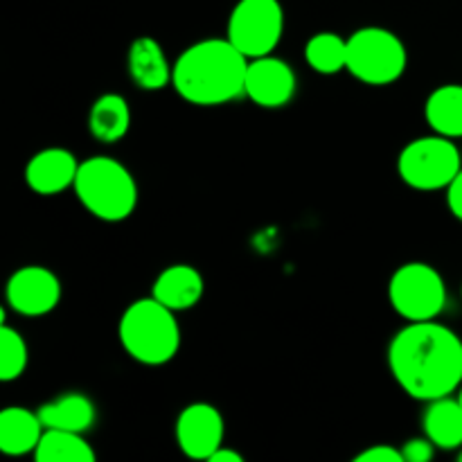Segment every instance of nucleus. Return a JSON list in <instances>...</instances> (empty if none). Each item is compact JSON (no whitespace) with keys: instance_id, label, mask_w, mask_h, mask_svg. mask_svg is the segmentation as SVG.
Listing matches in <instances>:
<instances>
[{"instance_id":"1","label":"nucleus","mask_w":462,"mask_h":462,"mask_svg":"<svg viewBox=\"0 0 462 462\" xmlns=\"http://www.w3.org/2000/svg\"><path fill=\"white\" fill-rule=\"evenodd\" d=\"M388 365L402 391L413 400L454 395L462 386V338L436 320L409 323L393 337Z\"/></svg>"},{"instance_id":"2","label":"nucleus","mask_w":462,"mask_h":462,"mask_svg":"<svg viewBox=\"0 0 462 462\" xmlns=\"http://www.w3.org/2000/svg\"><path fill=\"white\" fill-rule=\"evenodd\" d=\"M248 57L228 39L192 43L174 63L171 86L194 106H219L244 95Z\"/></svg>"},{"instance_id":"3","label":"nucleus","mask_w":462,"mask_h":462,"mask_svg":"<svg viewBox=\"0 0 462 462\" xmlns=\"http://www.w3.org/2000/svg\"><path fill=\"white\" fill-rule=\"evenodd\" d=\"M176 311L156 298H138L122 314L117 337L134 361L143 365H165L180 347V325Z\"/></svg>"},{"instance_id":"4","label":"nucleus","mask_w":462,"mask_h":462,"mask_svg":"<svg viewBox=\"0 0 462 462\" xmlns=\"http://www.w3.org/2000/svg\"><path fill=\"white\" fill-rule=\"evenodd\" d=\"M77 199L102 221H125L138 206V183L129 167L108 156H93L79 162L75 185Z\"/></svg>"},{"instance_id":"5","label":"nucleus","mask_w":462,"mask_h":462,"mask_svg":"<svg viewBox=\"0 0 462 462\" xmlns=\"http://www.w3.org/2000/svg\"><path fill=\"white\" fill-rule=\"evenodd\" d=\"M409 52L386 27H361L347 36V66L355 79L368 86L395 84L406 70Z\"/></svg>"},{"instance_id":"6","label":"nucleus","mask_w":462,"mask_h":462,"mask_svg":"<svg viewBox=\"0 0 462 462\" xmlns=\"http://www.w3.org/2000/svg\"><path fill=\"white\" fill-rule=\"evenodd\" d=\"M462 171V152L445 135H424L406 144L397 156V174L420 192L447 189Z\"/></svg>"},{"instance_id":"7","label":"nucleus","mask_w":462,"mask_h":462,"mask_svg":"<svg viewBox=\"0 0 462 462\" xmlns=\"http://www.w3.org/2000/svg\"><path fill=\"white\" fill-rule=\"evenodd\" d=\"M388 300L406 323L436 320L447 305V284L427 262H406L388 282Z\"/></svg>"},{"instance_id":"8","label":"nucleus","mask_w":462,"mask_h":462,"mask_svg":"<svg viewBox=\"0 0 462 462\" xmlns=\"http://www.w3.org/2000/svg\"><path fill=\"white\" fill-rule=\"evenodd\" d=\"M284 32L280 0H239L228 16L226 39L248 59L266 57L278 48Z\"/></svg>"},{"instance_id":"9","label":"nucleus","mask_w":462,"mask_h":462,"mask_svg":"<svg viewBox=\"0 0 462 462\" xmlns=\"http://www.w3.org/2000/svg\"><path fill=\"white\" fill-rule=\"evenodd\" d=\"M224 415L206 402L185 406L176 420V445L192 460H210L212 454L224 447Z\"/></svg>"},{"instance_id":"10","label":"nucleus","mask_w":462,"mask_h":462,"mask_svg":"<svg viewBox=\"0 0 462 462\" xmlns=\"http://www.w3.org/2000/svg\"><path fill=\"white\" fill-rule=\"evenodd\" d=\"M5 296H7V305L16 314L39 319V316L57 310L59 300H61V282L45 266L30 264L12 273Z\"/></svg>"},{"instance_id":"11","label":"nucleus","mask_w":462,"mask_h":462,"mask_svg":"<svg viewBox=\"0 0 462 462\" xmlns=\"http://www.w3.org/2000/svg\"><path fill=\"white\" fill-rule=\"evenodd\" d=\"M296 88V72L287 61L273 57V54L248 59L244 95L253 104L262 108H282L291 102Z\"/></svg>"},{"instance_id":"12","label":"nucleus","mask_w":462,"mask_h":462,"mask_svg":"<svg viewBox=\"0 0 462 462\" xmlns=\"http://www.w3.org/2000/svg\"><path fill=\"white\" fill-rule=\"evenodd\" d=\"M77 171H79V161L75 153L63 147H48L36 152L27 161L25 183L41 197H54L75 185Z\"/></svg>"},{"instance_id":"13","label":"nucleus","mask_w":462,"mask_h":462,"mask_svg":"<svg viewBox=\"0 0 462 462\" xmlns=\"http://www.w3.org/2000/svg\"><path fill=\"white\" fill-rule=\"evenodd\" d=\"M126 68L134 84L143 90H161L171 84V72L167 54L162 45L152 36H140L131 43L126 54Z\"/></svg>"},{"instance_id":"14","label":"nucleus","mask_w":462,"mask_h":462,"mask_svg":"<svg viewBox=\"0 0 462 462\" xmlns=\"http://www.w3.org/2000/svg\"><path fill=\"white\" fill-rule=\"evenodd\" d=\"M206 282L199 269L189 264H171L162 271L152 287V296L171 311H185L199 305Z\"/></svg>"},{"instance_id":"15","label":"nucleus","mask_w":462,"mask_h":462,"mask_svg":"<svg viewBox=\"0 0 462 462\" xmlns=\"http://www.w3.org/2000/svg\"><path fill=\"white\" fill-rule=\"evenodd\" d=\"M43 431L39 411L34 413L25 406H7L0 413V451L5 456L34 454Z\"/></svg>"},{"instance_id":"16","label":"nucleus","mask_w":462,"mask_h":462,"mask_svg":"<svg viewBox=\"0 0 462 462\" xmlns=\"http://www.w3.org/2000/svg\"><path fill=\"white\" fill-rule=\"evenodd\" d=\"M424 436L438 447V449H460L462 447V404L458 397H438L429 402L422 415Z\"/></svg>"},{"instance_id":"17","label":"nucleus","mask_w":462,"mask_h":462,"mask_svg":"<svg viewBox=\"0 0 462 462\" xmlns=\"http://www.w3.org/2000/svg\"><path fill=\"white\" fill-rule=\"evenodd\" d=\"M95 404L84 393H66L39 409V418L45 429L86 433L95 424Z\"/></svg>"},{"instance_id":"18","label":"nucleus","mask_w":462,"mask_h":462,"mask_svg":"<svg viewBox=\"0 0 462 462\" xmlns=\"http://www.w3.org/2000/svg\"><path fill=\"white\" fill-rule=\"evenodd\" d=\"M88 129L99 143L113 144L131 129V106L122 95L104 93L93 102L88 113Z\"/></svg>"},{"instance_id":"19","label":"nucleus","mask_w":462,"mask_h":462,"mask_svg":"<svg viewBox=\"0 0 462 462\" xmlns=\"http://www.w3.org/2000/svg\"><path fill=\"white\" fill-rule=\"evenodd\" d=\"M424 120L433 134L462 138V86L445 84L433 90L424 104Z\"/></svg>"},{"instance_id":"20","label":"nucleus","mask_w":462,"mask_h":462,"mask_svg":"<svg viewBox=\"0 0 462 462\" xmlns=\"http://www.w3.org/2000/svg\"><path fill=\"white\" fill-rule=\"evenodd\" d=\"M36 462H95V451L84 440V433L45 429L34 451Z\"/></svg>"},{"instance_id":"21","label":"nucleus","mask_w":462,"mask_h":462,"mask_svg":"<svg viewBox=\"0 0 462 462\" xmlns=\"http://www.w3.org/2000/svg\"><path fill=\"white\" fill-rule=\"evenodd\" d=\"M305 59L319 75H337L347 66V39L334 32H319L307 41Z\"/></svg>"},{"instance_id":"22","label":"nucleus","mask_w":462,"mask_h":462,"mask_svg":"<svg viewBox=\"0 0 462 462\" xmlns=\"http://www.w3.org/2000/svg\"><path fill=\"white\" fill-rule=\"evenodd\" d=\"M27 343L18 329L9 328L7 323L0 325V382L9 383L23 377L27 368Z\"/></svg>"},{"instance_id":"23","label":"nucleus","mask_w":462,"mask_h":462,"mask_svg":"<svg viewBox=\"0 0 462 462\" xmlns=\"http://www.w3.org/2000/svg\"><path fill=\"white\" fill-rule=\"evenodd\" d=\"M402 456H404V462H427L436 456V445L427 436L411 438L402 447Z\"/></svg>"},{"instance_id":"24","label":"nucleus","mask_w":462,"mask_h":462,"mask_svg":"<svg viewBox=\"0 0 462 462\" xmlns=\"http://www.w3.org/2000/svg\"><path fill=\"white\" fill-rule=\"evenodd\" d=\"M355 462H404L402 449L393 445H373L356 456Z\"/></svg>"},{"instance_id":"25","label":"nucleus","mask_w":462,"mask_h":462,"mask_svg":"<svg viewBox=\"0 0 462 462\" xmlns=\"http://www.w3.org/2000/svg\"><path fill=\"white\" fill-rule=\"evenodd\" d=\"M447 206H449L451 215L462 224V171L456 176L454 183L447 188Z\"/></svg>"},{"instance_id":"26","label":"nucleus","mask_w":462,"mask_h":462,"mask_svg":"<svg viewBox=\"0 0 462 462\" xmlns=\"http://www.w3.org/2000/svg\"><path fill=\"white\" fill-rule=\"evenodd\" d=\"M210 462H244V456L237 454L235 449H228V447H219V449L212 454Z\"/></svg>"},{"instance_id":"27","label":"nucleus","mask_w":462,"mask_h":462,"mask_svg":"<svg viewBox=\"0 0 462 462\" xmlns=\"http://www.w3.org/2000/svg\"><path fill=\"white\" fill-rule=\"evenodd\" d=\"M458 402L462 404V386H460V393H458Z\"/></svg>"},{"instance_id":"28","label":"nucleus","mask_w":462,"mask_h":462,"mask_svg":"<svg viewBox=\"0 0 462 462\" xmlns=\"http://www.w3.org/2000/svg\"><path fill=\"white\" fill-rule=\"evenodd\" d=\"M458 460H460V462H462V451H460V454H458Z\"/></svg>"}]
</instances>
